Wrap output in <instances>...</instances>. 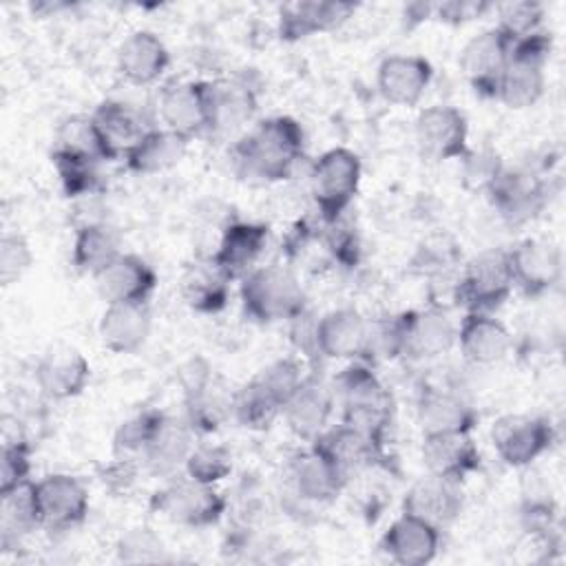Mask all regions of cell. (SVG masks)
<instances>
[{"label":"cell","instance_id":"cell-25","mask_svg":"<svg viewBox=\"0 0 566 566\" xmlns=\"http://www.w3.org/2000/svg\"><path fill=\"white\" fill-rule=\"evenodd\" d=\"M464 506V495L460 482L427 475L413 482L402 497V513L420 517L440 531L458 520Z\"/></svg>","mask_w":566,"mask_h":566},{"label":"cell","instance_id":"cell-35","mask_svg":"<svg viewBox=\"0 0 566 566\" xmlns=\"http://www.w3.org/2000/svg\"><path fill=\"white\" fill-rule=\"evenodd\" d=\"M188 150V139L168 128H148L122 157L137 175H155L177 166Z\"/></svg>","mask_w":566,"mask_h":566},{"label":"cell","instance_id":"cell-22","mask_svg":"<svg viewBox=\"0 0 566 566\" xmlns=\"http://www.w3.org/2000/svg\"><path fill=\"white\" fill-rule=\"evenodd\" d=\"M440 539L442 535L438 526L409 513H400V517H396L382 533L380 548L398 566H424L436 559Z\"/></svg>","mask_w":566,"mask_h":566},{"label":"cell","instance_id":"cell-2","mask_svg":"<svg viewBox=\"0 0 566 566\" xmlns=\"http://www.w3.org/2000/svg\"><path fill=\"white\" fill-rule=\"evenodd\" d=\"M334 398L340 405V422L387 444L394 422V396L363 363H352L334 380Z\"/></svg>","mask_w":566,"mask_h":566},{"label":"cell","instance_id":"cell-21","mask_svg":"<svg viewBox=\"0 0 566 566\" xmlns=\"http://www.w3.org/2000/svg\"><path fill=\"white\" fill-rule=\"evenodd\" d=\"M91 380L86 356L71 345L49 347L35 365V382L51 400L77 398Z\"/></svg>","mask_w":566,"mask_h":566},{"label":"cell","instance_id":"cell-54","mask_svg":"<svg viewBox=\"0 0 566 566\" xmlns=\"http://www.w3.org/2000/svg\"><path fill=\"white\" fill-rule=\"evenodd\" d=\"M491 9H493V4L482 2V0H444V2L431 4V18L440 20L444 24L458 27V24H464V22H471V20L484 15Z\"/></svg>","mask_w":566,"mask_h":566},{"label":"cell","instance_id":"cell-19","mask_svg":"<svg viewBox=\"0 0 566 566\" xmlns=\"http://www.w3.org/2000/svg\"><path fill=\"white\" fill-rule=\"evenodd\" d=\"M270 237V228L256 221H228L221 232L219 241L212 250V261L228 274L230 281H241L250 274L261 254L265 252Z\"/></svg>","mask_w":566,"mask_h":566},{"label":"cell","instance_id":"cell-6","mask_svg":"<svg viewBox=\"0 0 566 566\" xmlns=\"http://www.w3.org/2000/svg\"><path fill=\"white\" fill-rule=\"evenodd\" d=\"M513 292V276L506 250H484L473 256L458 274L453 305L464 312L491 314Z\"/></svg>","mask_w":566,"mask_h":566},{"label":"cell","instance_id":"cell-51","mask_svg":"<svg viewBox=\"0 0 566 566\" xmlns=\"http://www.w3.org/2000/svg\"><path fill=\"white\" fill-rule=\"evenodd\" d=\"M33 265V250L24 234L4 232L0 239V281L2 285L18 283Z\"/></svg>","mask_w":566,"mask_h":566},{"label":"cell","instance_id":"cell-40","mask_svg":"<svg viewBox=\"0 0 566 566\" xmlns=\"http://www.w3.org/2000/svg\"><path fill=\"white\" fill-rule=\"evenodd\" d=\"M51 161L57 172L64 197L73 201H84L104 192L99 161L57 150H51Z\"/></svg>","mask_w":566,"mask_h":566},{"label":"cell","instance_id":"cell-48","mask_svg":"<svg viewBox=\"0 0 566 566\" xmlns=\"http://www.w3.org/2000/svg\"><path fill=\"white\" fill-rule=\"evenodd\" d=\"M327 256L343 268H354L360 261V239L352 223L343 217L336 221H323V232L318 234Z\"/></svg>","mask_w":566,"mask_h":566},{"label":"cell","instance_id":"cell-53","mask_svg":"<svg viewBox=\"0 0 566 566\" xmlns=\"http://www.w3.org/2000/svg\"><path fill=\"white\" fill-rule=\"evenodd\" d=\"M307 371H303V365L296 358H276L270 365H265L256 378L281 400L285 402L290 394L298 387Z\"/></svg>","mask_w":566,"mask_h":566},{"label":"cell","instance_id":"cell-49","mask_svg":"<svg viewBox=\"0 0 566 566\" xmlns=\"http://www.w3.org/2000/svg\"><path fill=\"white\" fill-rule=\"evenodd\" d=\"M31 482V444L24 438H7L0 453V493Z\"/></svg>","mask_w":566,"mask_h":566},{"label":"cell","instance_id":"cell-3","mask_svg":"<svg viewBox=\"0 0 566 566\" xmlns=\"http://www.w3.org/2000/svg\"><path fill=\"white\" fill-rule=\"evenodd\" d=\"M243 314L261 325L290 323L307 310V296L294 272L283 265H261L241 279Z\"/></svg>","mask_w":566,"mask_h":566},{"label":"cell","instance_id":"cell-31","mask_svg":"<svg viewBox=\"0 0 566 566\" xmlns=\"http://www.w3.org/2000/svg\"><path fill=\"white\" fill-rule=\"evenodd\" d=\"M148 303H108L99 316V340L113 354H135L150 336Z\"/></svg>","mask_w":566,"mask_h":566},{"label":"cell","instance_id":"cell-8","mask_svg":"<svg viewBox=\"0 0 566 566\" xmlns=\"http://www.w3.org/2000/svg\"><path fill=\"white\" fill-rule=\"evenodd\" d=\"M484 195L504 223L524 226L544 212L551 201V186L533 168L504 166Z\"/></svg>","mask_w":566,"mask_h":566},{"label":"cell","instance_id":"cell-33","mask_svg":"<svg viewBox=\"0 0 566 566\" xmlns=\"http://www.w3.org/2000/svg\"><path fill=\"white\" fill-rule=\"evenodd\" d=\"M312 444L325 451L347 475L352 471L365 467L387 464V444L376 442L367 433L340 422L336 427H327Z\"/></svg>","mask_w":566,"mask_h":566},{"label":"cell","instance_id":"cell-16","mask_svg":"<svg viewBox=\"0 0 566 566\" xmlns=\"http://www.w3.org/2000/svg\"><path fill=\"white\" fill-rule=\"evenodd\" d=\"M509 252L513 287L526 296H542L562 281V252L544 239H522Z\"/></svg>","mask_w":566,"mask_h":566},{"label":"cell","instance_id":"cell-47","mask_svg":"<svg viewBox=\"0 0 566 566\" xmlns=\"http://www.w3.org/2000/svg\"><path fill=\"white\" fill-rule=\"evenodd\" d=\"M497 11V29L511 40L526 38L535 31H542L544 22V4L537 0H515V2H504L495 7Z\"/></svg>","mask_w":566,"mask_h":566},{"label":"cell","instance_id":"cell-11","mask_svg":"<svg viewBox=\"0 0 566 566\" xmlns=\"http://www.w3.org/2000/svg\"><path fill=\"white\" fill-rule=\"evenodd\" d=\"M413 139L418 153L429 161H460L469 153V122L460 108L433 104L418 113Z\"/></svg>","mask_w":566,"mask_h":566},{"label":"cell","instance_id":"cell-52","mask_svg":"<svg viewBox=\"0 0 566 566\" xmlns=\"http://www.w3.org/2000/svg\"><path fill=\"white\" fill-rule=\"evenodd\" d=\"M164 555L161 539L146 526L130 528L117 542V557L126 564H148L159 562Z\"/></svg>","mask_w":566,"mask_h":566},{"label":"cell","instance_id":"cell-43","mask_svg":"<svg viewBox=\"0 0 566 566\" xmlns=\"http://www.w3.org/2000/svg\"><path fill=\"white\" fill-rule=\"evenodd\" d=\"M0 500H2V520H0L2 546L7 548L11 542H18L22 535L40 528L35 495H33V480L13 491L0 493Z\"/></svg>","mask_w":566,"mask_h":566},{"label":"cell","instance_id":"cell-18","mask_svg":"<svg viewBox=\"0 0 566 566\" xmlns=\"http://www.w3.org/2000/svg\"><path fill=\"white\" fill-rule=\"evenodd\" d=\"M354 2L343 0H296L281 4L276 33L283 42H298L316 33L334 31L356 13Z\"/></svg>","mask_w":566,"mask_h":566},{"label":"cell","instance_id":"cell-17","mask_svg":"<svg viewBox=\"0 0 566 566\" xmlns=\"http://www.w3.org/2000/svg\"><path fill=\"white\" fill-rule=\"evenodd\" d=\"M420 458L431 475L453 482L467 480L482 464V455L471 431L422 433Z\"/></svg>","mask_w":566,"mask_h":566},{"label":"cell","instance_id":"cell-45","mask_svg":"<svg viewBox=\"0 0 566 566\" xmlns=\"http://www.w3.org/2000/svg\"><path fill=\"white\" fill-rule=\"evenodd\" d=\"M405 358V312L369 321L365 352L360 360Z\"/></svg>","mask_w":566,"mask_h":566},{"label":"cell","instance_id":"cell-29","mask_svg":"<svg viewBox=\"0 0 566 566\" xmlns=\"http://www.w3.org/2000/svg\"><path fill=\"white\" fill-rule=\"evenodd\" d=\"M232 281L210 254L190 259L179 274V294L197 314H219L230 301Z\"/></svg>","mask_w":566,"mask_h":566},{"label":"cell","instance_id":"cell-50","mask_svg":"<svg viewBox=\"0 0 566 566\" xmlns=\"http://www.w3.org/2000/svg\"><path fill=\"white\" fill-rule=\"evenodd\" d=\"M462 161V184L471 192H486L504 168L502 157L493 148L471 150L460 159Z\"/></svg>","mask_w":566,"mask_h":566},{"label":"cell","instance_id":"cell-5","mask_svg":"<svg viewBox=\"0 0 566 566\" xmlns=\"http://www.w3.org/2000/svg\"><path fill=\"white\" fill-rule=\"evenodd\" d=\"M360 179V157L345 146L329 148L318 159H314L310 168V192L325 223L336 221L345 214V210L358 195Z\"/></svg>","mask_w":566,"mask_h":566},{"label":"cell","instance_id":"cell-36","mask_svg":"<svg viewBox=\"0 0 566 566\" xmlns=\"http://www.w3.org/2000/svg\"><path fill=\"white\" fill-rule=\"evenodd\" d=\"M195 447V429L186 418H170L161 422L153 442L144 451V462L150 473L159 478H170L177 471H184V464Z\"/></svg>","mask_w":566,"mask_h":566},{"label":"cell","instance_id":"cell-10","mask_svg":"<svg viewBox=\"0 0 566 566\" xmlns=\"http://www.w3.org/2000/svg\"><path fill=\"white\" fill-rule=\"evenodd\" d=\"M33 495L40 528L71 531L88 517V489L71 473H49L33 480Z\"/></svg>","mask_w":566,"mask_h":566},{"label":"cell","instance_id":"cell-39","mask_svg":"<svg viewBox=\"0 0 566 566\" xmlns=\"http://www.w3.org/2000/svg\"><path fill=\"white\" fill-rule=\"evenodd\" d=\"M256 111V93L239 80L212 82V130H228L245 124Z\"/></svg>","mask_w":566,"mask_h":566},{"label":"cell","instance_id":"cell-15","mask_svg":"<svg viewBox=\"0 0 566 566\" xmlns=\"http://www.w3.org/2000/svg\"><path fill=\"white\" fill-rule=\"evenodd\" d=\"M334 407V389L316 371H307L283 402L281 416L296 438L314 442L327 429Z\"/></svg>","mask_w":566,"mask_h":566},{"label":"cell","instance_id":"cell-38","mask_svg":"<svg viewBox=\"0 0 566 566\" xmlns=\"http://www.w3.org/2000/svg\"><path fill=\"white\" fill-rule=\"evenodd\" d=\"M283 402L254 376L234 389L232 420L250 431L268 429L281 416Z\"/></svg>","mask_w":566,"mask_h":566},{"label":"cell","instance_id":"cell-12","mask_svg":"<svg viewBox=\"0 0 566 566\" xmlns=\"http://www.w3.org/2000/svg\"><path fill=\"white\" fill-rule=\"evenodd\" d=\"M157 113L164 128L188 142L212 130V82L186 80L166 86L159 95Z\"/></svg>","mask_w":566,"mask_h":566},{"label":"cell","instance_id":"cell-13","mask_svg":"<svg viewBox=\"0 0 566 566\" xmlns=\"http://www.w3.org/2000/svg\"><path fill=\"white\" fill-rule=\"evenodd\" d=\"M511 44L513 42L497 27H491L462 46L458 66L475 95L495 99L502 73L511 57Z\"/></svg>","mask_w":566,"mask_h":566},{"label":"cell","instance_id":"cell-24","mask_svg":"<svg viewBox=\"0 0 566 566\" xmlns=\"http://www.w3.org/2000/svg\"><path fill=\"white\" fill-rule=\"evenodd\" d=\"M347 478L349 475L312 442L307 449L296 453L290 464V480L296 495L316 504L338 497Z\"/></svg>","mask_w":566,"mask_h":566},{"label":"cell","instance_id":"cell-27","mask_svg":"<svg viewBox=\"0 0 566 566\" xmlns=\"http://www.w3.org/2000/svg\"><path fill=\"white\" fill-rule=\"evenodd\" d=\"M416 418L422 433L471 431L478 424V411L467 398L447 385H424L416 400Z\"/></svg>","mask_w":566,"mask_h":566},{"label":"cell","instance_id":"cell-32","mask_svg":"<svg viewBox=\"0 0 566 566\" xmlns=\"http://www.w3.org/2000/svg\"><path fill=\"white\" fill-rule=\"evenodd\" d=\"M455 343V327L447 310L424 307L405 312V358H436L447 354Z\"/></svg>","mask_w":566,"mask_h":566},{"label":"cell","instance_id":"cell-42","mask_svg":"<svg viewBox=\"0 0 566 566\" xmlns=\"http://www.w3.org/2000/svg\"><path fill=\"white\" fill-rule=\"evenodd\" d=\"M53 142H55L53 150H57V153L88 157V159H95L99 164L111 161L91 115H69V117H64L60 122L57 130H55Z\"/></svg>","mask_w":566,"mask_h":566},{"label":"cell","instance_id":"cell-20","mask_svg":"<svg viewBox=\"0 0 566 566\" xmlns=\"http://www.w3.org/2000/svg\"><path fill=\"white\" fill-rule=\"evenodd\" d=\"M433 66L422 55L396 53L387 55L376 69V86L385 102L402 108L416 106L427 93Z\"/></svg>","mask_w":566,"mask_h":566},{"label":"cell","instance_id":"cell-30","mask_svg":"<svg viewBox=\"0 0 566 566\" xmlns=\"http://www.w3.org/2000/svg\"><path fill=\"white\" fill-rule=\"evenodd\" d=\"M115 64L117 73L128 84L148 86L166 73L170 64V53L157 33L139 29L124 38V42L117 46Z\"/></svg>","mask_w":566,"mask_h":566},{"label":"cell","instance_id":"cell-28","mask_svg":"<svg viewBox=\"0 0 566 566\" xmlns=\"http://www.w3.org/2000/svg\"><path fill=\"white\" fill-rule=\"evenodd\" d=\"M99 296L108 303H148L157 287V274L148 261L137 254L122 252L97 276Z\"/></svg>","mask_w":566,"mask_h":566},{"label":"cell","instance_id":"cell-44","mask_svg":"<svg viewBox=\"0 0 566 566\" xmlns=\"http://www.w3.org/2000/svg\"><path fill=\"white\" fill-rule=\"evenodd\" d=\"M460 259L462 252L449 234H429L418 243L409 265L418 274H427L429 279H442L455 270Z\"/></svg>","mask_w":566,"mask_h":566},{"label":"cell","instance_id":"cell-26","mask_svg":"<svg viewBox=\"0 0 566 566\" xmlns=\"http://www.w3.org/2000/svg\"><path fill=\"white\" fill-rule=\"evenodd\" d=\"M369 321L354 307H338L316 318V354L334 360L363 358Z\"/></svg>","mask_w":566,"mask_h":566},{"label":"cell","instance_id":"cell-9","mask_svg":"<svg viewBox=\"0 0 566 566\" xmlns=\"http://www.w3.org/2000/svg\"><path fill=\"white\" fill-rule=\"evenodd\" d=\"M150 506L179 526L208 528L223 517L228 502L217 484H203L186 475L157 491Z\"/></svg>","mask_w":566,"mask_h":566},{"label":"cell","instance_id":"cell-46","mask_svg":"<svg viewBox=\"0 0 566 566\" xmlns=\"http://www.w3.org/2000/svg\"><path fill=\"white\" fill-rule=\"evenodd\" d=\"M184 473L203 484H219L232 473V451L219 442H199L192 447Z\"/></svg>","mask_w":566,"mask_h":566},{"label":"cell","instance_id":"cell-41","mask_svg":"<svg viewBox=\"0 0 566 566\" xmlns=\"http://www.w3.org/2000/svg\"><path fill=\"white\" fill-rule=\"evenodd\" d=\"M168 413L155 409V407H144L126 416L115 433H113V451L122 460H130L133 455H144L146 447L153 442L155 433L159 431L161 422L166 420Z\"/></svg>","mask_w":566,"mask_h":566},{"label":"cell","instance_id":"cell-37","mask_svg":"<svg viewBox=\"0 0 566 566\" xmlns=\"http://www.w3.org/2000/svg\"><path fill=\"white\" fill-rule=\"evenodd\" d=\"M91 117L111 161L124 157L128 148L148 130L144 128L137 111L119 99H104L102 104H97Z\"/></svg>","mask_w":566,"mask_h":566},{"label":"cell","instance_id":"cell-4","mask_svg":"<svg viewBox=\"0 0 566 566\" xmlns=\"http://www.w3.org/2000/svg\"><path fill=\"white\" fill-rule=\"evenodd\" d=\"M553 51L551 33L535 31L511 44V57L502 73L495 99L506 108L524 111L535 106L546 88V62Z\"/></svg>","mask_w":566,"mask_h":566},{"label":"cell","instance_id":"cell-7","mask_svg":"<svg viewBox=\"0 0 566 566\" xmlns=\"http://www.w3.org/2000/svg\"><path fill=\"white\" fill-rule=\"evenodd\" d=\"M234 389L203 360L184 369V418L195 433H214L232 420Z\"/></svg>","mask_w":566,"mask_h":566},{"label":"cell","instance_id":"cell-1","mask_svg":"<svg viewBox=\"0 0 566 566\" xmlns=\"http://www.w3.org/2000/svg\"><path fill=\"white\" fill-rule=\"evenodd\" d=\"M305 155V130L290 115L261 119L232 146V161L241 177L263 184L283 181Z\"/></svg>","mask_w":566,"mask_h":566},{"label":"cell","instance_id":"cell-23","mask_svg":"<svg viewBox=\"0 0 566 566\" xmlns=\"http://www.w3.org/2000/svg\"><path fill=\"white\" fill-rule=\"evenodd\" d=\"M455 343L467 363L489 367L504 360L513 347L509 327L493 314L467 312L455 329Z\"/></svg>","mask_w":566,"mask_h":566},{"label":"cell","instance_id":"cell-34","mask_svg":"<svg viewBox=\"0 0 566 566\" xmlns=\"http://www.w3.org/2000/svg\"><path fill=\"white\" fill-rule=\"evenodd\" d=\"M122 237L106 221H84L75 228L71 261L80 274L97 276L122 254Z\"/></svg>","mask_w":566,"mask_h":566},{"label":"cell","instance_id":"cell-14","mask_svg":"<svg viewBox=\"0 0 566 566\" xmlns=\"http://www.w3.org/2000/svg\"><path fill=\"white\" fill-rule=\"evenodd\" d=\"M497 458L513 469L531 467L555 442V427L542 416H504L491 429Z\"/></svg>","mask_w":566,"mask_h":566}]
</instances>
